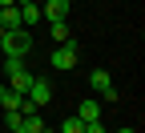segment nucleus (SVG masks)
Here are the masks:
<instances>
[{
  "instance_id": "obj_1",
  "label": "nucleus",
  "mask_w": 145,
  "mask_h": 133,
  "mask_svg": "<svg viewBox=\"0 0 145 133\" xmlns=\"http://www.w3.org/2000/svg\"><path fill=\"white\" fill-rule=\"evenodd\" d=\"M28 52H32V36H28V28H20V32H4V36H0V61H24Z\"/></svg>"
},
{
  "instance_id": "obj_2",
  "label": "nucleus",
  "mask_w": 145,
  "mask_h": 133,
  "mask_svg": "<svg viewBox=\"0 0 145 133\" xmlns=\"http://www.w3.org/2000/svg\"><path fill=\"white\" fill-rule=\"evenodd\" d=\"M81 61V48H77V41H61L57 48H52V56H48V65L52 69H72Z\"/></svg>"
},
{
  "instance_id": "obj_3",
  "label": "nucleus",
  "mask_w": 145,
  "mask_h": 133,
  "mask_svg": "<svg viewBox=\"0 0 145 133\" xmlns=\"http://www.w3.org/2000/svg\"><path fill=\"white\" fill-rule=\"evenodd\" d=\"M24 97H28L36 109H44V105L52 101V81H48V77H32V85H28V93H24Z\"/></svg>"
},
{
  "instance_id": "obj_4",
  "label": "nucleus",
  "mask_w": 145,
  "mask_h": 133,
  "mask_svg": "<svg viewBox=\"0 0 145 133\" xmlns=\"http://www.w3.org/2000/svg\"><path fill=\"white\" fill-rule=\"evenodd\" d=\"M89 85H93V93H101L105 101H117V89H113L109 69H93V73H89Z\"/></svg>"
},
{
  "instance_id": "obj_5",
  "label": "nucleus",
  "mask_w": 145,
  "mask_h": 133,
  "mask_svg": "<svg viewBox=\"0 0 145 133\" xmlns=\"http://www.w3.org/2000/svg\"><path fill=\"white\" fill-rule=\"evenodd\" d=\"M69 12H72V0H44L40 4L44 20H69Z\"/></svg>"
},
{
  "instance_id": "obj_6",
  "label": "nucleus",
  "mask_w": 145,
  "mask_h": 133,
  "mask_svg": "<svg viewBox=\"0 0 145 133\" xmlns=\"http://www.w3.org/2000/svg\"><path fill=\"white\" fill-rule=\"evenodd\" d=\"M0 28H4V32H20V28H24L16 4H0Z\"/></svg>"
},
{
  "instance_id": "obj_7",
  "label": "nucleus",
  "mask_w": 145,
  "mask_h": 133,
  "mask_svg": "<svg viewBox=\"0 0 145 133\" xmlns=\"http://www.w3.org/2000/svg\"><path fill=\"white\" fill-rule=\"evenodd\" d=\"M16 8H20V24H24V28L40 24V4H36V0H28V4H16Z\"/></svg>"
},
{
  "instance_id": "obj_8",
  "label": "nucleus",
  "mask_w": 145,
  "mask_h": 133,
  "mask_svg": "<svg viewBox=\"0 0 145 133\" xmlns=\"http://www.w3.org/2000/svg\"><path fill=\"white\" fill-rule=\"evenodd\" d=\"M77 117H81V121H97V117H101V97L81 101V105H77Z\"/></svg>"
},
{
  "instance_id": "obj_9",
  "label": "nucleus",
  "mask_w": 145,
  "mask_h": 133,
  "mask_svg": "<svg viewBox=\"0 0 145 133\" xmlns=\"http://www.w3.org/2000/svg\"><path fill=\"white\" fill-rule=\"evenodd\" d=\"M20 117H24V121H20V129H16V133H40V129H44L40 113H20Z\"/></svg>"
},
{
  "instance_id": "obj_10",
  "label": "nucleus",
  "mask_w": 145,
  "mask_h": 133,
  "mask_svg": "<svg viewBox=\"0 0 145 133\" xmlns=\"http://www.w3.org/2000/svg\"><path fill=\"white\" fill-rule=\"evenodd\" d=\"M57 133H85V121L77 117V113H69V117L61 121V129H57Z\"/></svg>"
},
{
  "instance_id": "obj_11",
  "label": "nucleus",
  "mask_w": 145,
  "mask_h": 133,
  "mask_svg": "<svg viewBox=\"0 0 145 133\" xmlns=\"http://www.w3.org/2000/svg\"><path fill=\"white\" fill-rule=\"evenodd\" d=\"M48 24H52V41H57V45H61V41H72V32H69V20H48Z\"/></svg>"
},
{
  "instance_id": "obj_12",
  "label": "nucleus",
  "mask_w": 145,
  "mask_h": 133,
  "mask_svg": "<svg viewBox=\"0 0 145 133\" xmlns=\"http://www.w3.org/2000/svg\"><path fill=\"white\" fill-rule=\"evenodd\" d=\"M85 133H109V129H105V121L97 117V121H85Z\"/></svg>"
},
{
  "instance_id": "obj_13",
  "label": "nucleus",
  "mask_w": 145,
  "mask_h": 133,
  "mask_svg": "<svg viewBox=\"0 0 145 133\" xmlns=\"http://www.w3.org/2000/svg\"><path fill=\"white\" fill-rule=\"evenodd\" d=\"M113 133H137V129H113Z\"/></svg>"
},
{
  "instance_id": "obj_14",
  "label": "nucleus",
  "mask_w": 145,
  "mask_h": 133,
  "mask_svg": "<svg viewBox=\"0 0 145 133\" xmlns=\"http://www.w3.org/2000/svg\"><path fill=\"white\" fill-rule=\"evenodd\" d=\"M0 4H16V0H0Z\"/></svg>"
},
{
  "instance_id": "obj_15",
  "label": "nucleus",
  "mask_w": 145,
  "mask_h": 133,
  "mask_svg": "<svg viewBox=\"0 0 145 133\" xmlns=\"http://www.w3.org/2000/svg\"><path fill=\"white\" fill-rule=\"evenodd\" d=\"M40 133H57V129H40Z\"/></svg>"
},
{
  "instance_id": "obj_16",
  "label": "nucleus",
  "mask_w": 145,
  "mask_h": 133,
  "mask_svg": "<svg viewBox=\"0 0 145 133\" xmlns=\"http://www.w3.org/2000/svg\"><path fill=\"white\" fill-rule=\"evenodd\" d=\"M0 36H4V28H0Z\"/></svg>"
}]
</instances>
